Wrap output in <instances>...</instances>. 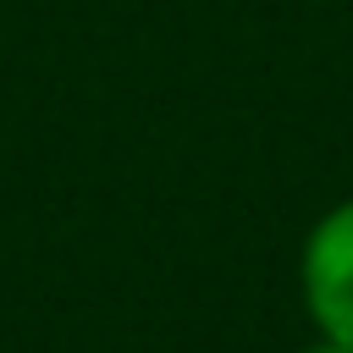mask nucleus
Here are the masks:
<instances>
[{"mask_svg":"<svg viewBox=\"0 0 353 353\" xmlns=\"http://www.w3.org/2000/svg\"><path fill=\"white\" fill-rule=\"evenodd\" d=\"M303 353H353V347H347V342H325V336H320V342H314V347H303Z\"/></svg>","mask_w":353,"mask_h":353,"instance_id":"2","label":"nucleus"},{"mask_svg":"<svg viewBox=\"0 0 353 353\" xmlns=\"http://www.w3.org/2000/svg\"><path fill=\"white\" fill-rule=\"evenodd\" d=\"M303 303L325 342L353 347V199L325 210L303 237Z\"/></svg>","mask_w":353,"mask_h":353,"instance_id":"1","label":"nucleus"}]
</instances>
